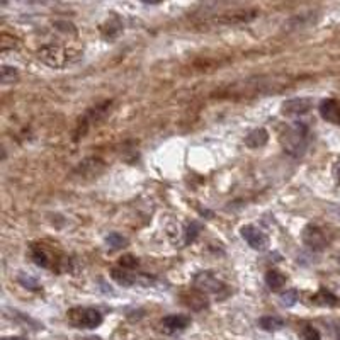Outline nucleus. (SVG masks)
I'll return each mask as SVG.
<instances>
[{
	"label": "nucleus",
	"mask_w": 340,
	"mask_h": 340,
	"mask_svg": "<svg viewBox=\"0 0 340 340\" xmlns=\"http://www.w3.org/2000/svg\"><path fill=\"white\" fill-rule=\"evenodd\" d=\"M281 145L291 157H303L310 146V130L305 123L289 124L281 135Z\"/></svg>",
	"instance_id": "f257e3e1"
},
{
	"label": "nucleus",
	"mask_w": 340,
	"mask_h": 340,
	"mask_svg": "<svg viewBox=\"0 0 340 340\" xmlns=\"http://www.w3.org/2000/svg\"><path fill=\"white\" fill-rule=\"evenodd\" d=\"M38 56L41 61H45L46 65L53 68H65L70 63H75L80 58V53L67 50V48H61L58 45H46L38 51Z\"/></svg>",
	"instance_id": "f03ea898"
},
{
	"label": "nucleus",
	"mask_w": 340,
	"mask_h": 340,
	"mask_svg": "<svg viewBox=\"0 0 340 340\" xmlns=\"http://www.w3.org/2000/svg\"><path fill=\"white\" fill-rule=\"evenodd\" d=\"M68 320L77 328H97L102 323V313L95 308H73L68 311Z\"/></svg>",
	"instance_id": "7ed1b4c3"
},
{
	"label": "nucleus",
	"mask_w": 340,
	"mask_h": 340,
	"mask_svg": "<svg viewBox=\"0 0 340 340\" xmlns=\"http://www.w3.org/2000/svg\"><path fill=\"white\" fill-rule=\"evenodd\" d=\"M303 243L313 252H322L328 247V237L323 228L316 225H308L301 233Z\"/></svg>",
	"instance_id": "20e7f679"
},
{
	"label": "nucleus",
	"mask_w": 340,
	"mask_h": 340,
	"mask_svg": "<svg viewBox=\"0 0 340 340\" xmlns=\"http://www.w3.org/2000/svg\"><path fill=\"white\" fill-rule=\"evenodd\" d=\"M194 286L196 289L201 293H209V294H221V291L226 289V286L216 278L211 270H204L194 275Z\"/></svg>",
	"instance_id": "39448f33"
},
{
	"label": "nucleus",
	"mask_w": 340,
	"mask_h": 340,
	"mask_svg": "<svg viewBox=\"0 0 340 340\" xmlns=\"http://www.w3.org/2000/svg\"><path fill=\"white\" fill-rule=\"evenodd\" d=\"M111 278L118 284L124 286V288H133V286H136V284L148 286L150 283H153V278H150V275L135 274V272H130L128 269H119V267L111 269Z\"/></svg>",
	"instance_id": "423d86ee"
},
{
	"label": "nucleus",
	"mask_w": 340,
	"mask_h": 340,
	"mask_svg": "<svg viewBox=\"0 0 340 340\" xmlns=\"http://www.w3.org/2000/svg\"><path fill=\"white\" fill-rule=\"evenodd\" d=\"M240 235H242L243 240H245L248 245L253 248V250L264 252V250H267L269 248V237L257 226H253V225L242 226Z\"/></svg>",
	"instance_id": "0eeeda50"
},
{
	"label": "nucleus",
	"mask_w": 340,
	"mask_h": 340,
	"mask_svg": "<svg viewBox=\"0 0 340 340\" xmlns=\"http://www.w3.org/2000/svg\"><path fill=\"white\" fill-rule=\"evenodd\" d=\"M313 108V99L310 97H296L289 99L283 104L284 116H303Z\"/></svg>",
	"instance_id": "6e6552de"
},
{
	"label": "nucleus",
	"mask_w": 340,
	"mask_h": 340,
	"mask_svg": "<svg viewBox=\"0 0 340 340\" xmlns=\"http://www.w3.org/2000/svg\"><path fill=\"white\" fill-rule=\"evenodd\" d=\"M320 116L328 123L340 126V102L335 99H323L320 102Z\"/></svg>",
	"instance_id": "1a4fd4ad"
},
{
	"label": "nucleus",
	"mask_w": 340,
	"mask_h": 340,
	"mask_svg": "<svg viewBox=\"0 0 340 340\" xmlns=\"http://www.w3.org/2000/svg\"><path fill=\"white\" fill-rule=\"evenodd\" d=\"M190 323V318L185 315H168L162 320V327L165 328V332L172 333V332H179L187 328Z\"/></svg>",
	"instance_id": "9d476101"
},
{
	"label": "nucleus",
	"mask_w": 340,
	"mask_h": 340,
	"mask_svg": "<svg viewBox=\"0 0 340 340\" xmlns=\"http://www.w3.org/2000/svg\"><path fill=\"white\" fill-rule=\"evenodd\" d=\"M267 141H269V133L265 131L264 128L250 131L248 136L245 138V145L248 148H262L267 145Z\"/></svg>",
	"instance_id": "9b49d317"
},
{
	"label": "nucleus",
	"mask_w": 340,
	"mask_h": 340,
	"mask_svg": "<svg viewBox=\"0 0 340 340\" xmlns=\"http://www.w3.org/2000/svg\"><path fill=\"white\" fill-rule=\"evenodd\" d=\"M104 168V163L99 160V158H89V160H83L80 162V165H78V170H80V174L83 177H95V175H99L102 172Z\"/></svg>",
	"instance_id": "f8f14e48"
},
{
	"label": "nucleus",
	"mask_w": 340,
	"mask_h": 340,
	"mask_svg": "<svg viewBox=\"0 0 340 340\" xmlns=\"http://www.w3.org/2000/svg\"><path fill=\"white\" fill-rule=\"evenodd\" d=\"M31 259H33V262L36 265H39V267H45V269L51 267L50 253H48L41 245H33V247H31Z\"/></svg>",
	"instance_id": "ddd939ff"
},
{
	"label": "nucleus",
	"mask_w": 340,
	"mask_h": 340,
	"mask_svg": "<svg viewBox=\"0 0 340 340\" xmlns=\"http://www.w3.org/2000/svg\"><path fill=\"white\" fill-rule=\"evenodd\" d=\"M286 281H288V278H286L283 272H279V270H269V272L265 274V284L272 291H278L283 288L286 284Z\"/></svg>",
	"instance_id": "4468645a"
},
{
	"label": "nucleus",
	"mask_w": 340,
	"mask_h": 340,
	"mask_svg": "<svg viewBox=\"0 0 340 340\" xmlns=\"http://www.w3.org/2000/svg\"><path fill=\"white\" fill-rule=\"evenodd\" d=\"M259 325L265 332H278L284 327V320L279 316H262L259 320Z\"/></svg>",
	"instance_id": "2eb2a0df"
},
{
	"label": "nucleus",
	"mask_w": 340,
	"mask_h": 340,
	"mask_svg": "<svg viewBox=\"0 0 340 340\" xmlns=\"http://www.w3.org/2000/svg\"><path fill=\"white\" fill-rule=\"evenodd\" d=\"M313 303H316V305H322V306H335L338 300L335 294H332L330 291L327 289H320L318 293L311 298Z\"/></svg>",
	"instance_id": "dca6fc26"
},
{
	"label": "nucleus",
	"mask_w": 340,
	"mask_h": 340,
	"mask_svg": "<svg viewBox=\"0 0 340 340\" xmlns=\"http://www.w3.org/2000/svg\"><path fill=\"white\" fill-rule=\"evenodd\" d=\"M126 243H128L126 238L123 235H119V233H116V231L109 233V235L105 237V245H108L111 250H118V248H123Z\"/></svg>",
	"instance_id": "f3484780"
},
{
	"label": "nucleus",
	"mask_w": 340,
	"mask_h": 340,
	"mask_svg": "<svg viewBox=\"0 0 340 340\" xmlns=\"http://www.w3.org/2000/svg\"><path fill=\"white\" fill-rule=\"evenodd\" d=\"M279 300H281V305L283 306L291 308L296 305L298 300H300V293H298L296 289H288V291H284V293H281Z\"/></svg>",
	"instance_id": "a211bd4d"
},
{
	"label": "nucleus",
	"mask_w": 340,
	"mask_h": 340,
	"mask_svg": "<svg viewBox=\"0 0 340 340\" xmlns=\"http://www.w3.org/2000/svg\"><path fill=\"white\" fill-rule=\"evenodd\" d=\"M19 78V72L15 70L14 67H2V70H0V80H2V83H14L17 82Z\"/></svg>",
	"instance_id": "6ab92c4d"
},
{
	"label": "nucleus",
	"mask_w": 340,
	"mask_h": 340,
	"mask_svg": "<svg viewBox=\"0 0 340 340\" xmlns=\"http://www.w3.org/2000/svg\"><path fill=\"white\" fill-rule=\"evenodd\" d=\"M17 281L24 286V288H28V289L38 291V289L41 288L39 283H38V279H34L33 275H29V274H26V272H20V274L17 275Z\"/></svg>",
	"instance_id": "aec40b11"
},
{
	"label": "nucleus",
	"mask_w": 340,
	"mask_h": 340,
	"mask_svg": "<svg viewBox=\"0 0 340 340\" xmlns=\"http://www.w3.org/2000/svg\"><path fill=\"white\" fill-rule=\"evenodd\" d=\"M301 337H303V340H322L320 332H318L316 328L311 327V325H305V327H303Z\"/></svg>",
	"instance_id": "412c9836"
},
{
	"label": "nucleus",
	"mask_w": 340,
	"mask_h": 340,
	"mask_svg": "<svg viewBox=\"0 0 340 340\" xmlns=\"http://www.w3.org/2000/svg\"><path fill=\"white\" fill-rule=\"evenodd\" d=\"M138 265V259L133 257V255H124L123 259H121V267L123 269H133Z\"/></svg>",
	"instance_id": "4be33fe9"
},
{
	"label": "nucleus",
	"mask_w": 340,
	"mask_h": 340,
	"mask_svg": "<svg viewBox=\"0 0 340 340\" xmlns=\"http://www.w3.org/2000/svg\"><path fill=\"white\" fill-rule=\"evenodd\" d=\"M199 230H201V226L198 225V223H190V226L187 228V237H185V242H193L194 238H196V235L199 233Z\"/></svg>",
	"instance_id": "5701e85b"
},
{
	"label": "nucleus",
	"mask_w": 340,
	"mask_h": 340,
	"mask_svg": "<svg viewBox=\"0 0 340 340\" xmlns=\"http://www.w3.org/2000/svg\"><path fill=\"white\" fill-rule=\"evenodd\" d=\"M2 340H26V338L24 337H5Z\"/></svg>",
	"instance_id": "b1692460"
},
{
	"label": "nucleus",
	"mask_w": 340,
	"mask_h": 340,
	"mask_svg": "<svg viewBox=\"0 0 340 340\" xmlns=\"http://www.w3.org/2000/svg\"><path fill=\"white\" fill-rule=\"evenodd\" d=\"M337 179H338V182H340V165L337 167Z\"/></svg>",
	"instance_id": "393cba45"
},
{
	"label": "nucleus",
	"mask_w": 340,
	"mask_h": 340,
	"mask_svg": "<svg viewBox=\"0 0 340 340\" xmlns=\"http://www.w3.org/2000/svg\"><path fill=\"white\" fill-rule=\"evenodd\" d=\"M338 262H340V257H338Z\"/></svg>",
	"instance_id": "a878e982"
}]
</instances>
